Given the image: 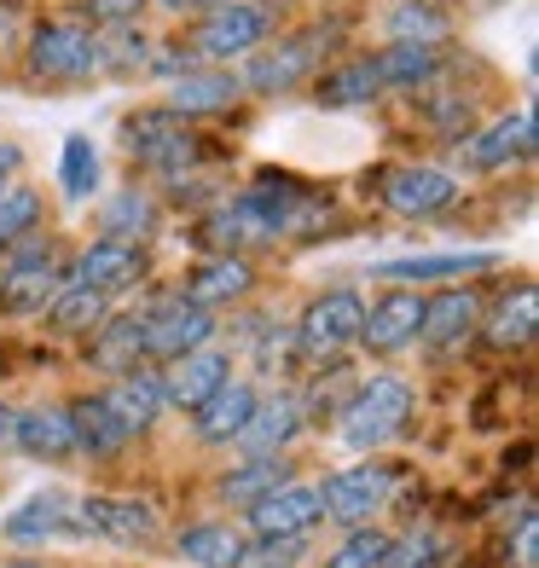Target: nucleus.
<instances>
[{"label":"nucleus","mask_w":539,"mask_h":568,"mask_svg":"<svg viewBox=\"0 0 539 568\" xmlns=\"http://www.w3.org/2000/svg\"><path fill=\"white\" fill-rule=\"evenodd\" d=\"M533 140H539V122H533V111H510V116H499L494 128H487L481 140H470L465 145V163L470 169H505V163H528L533 158Z\"/></svg>","instance_id":"obj_25"},{"label":"nucleus","mask_w":539,"mask_h":568,"mask_svg":"<svg viewBox=\"0 0 539 568\" xmlns=\"http://www.w3.org/2000/svg\"><path fill=\"white\" fill-rule=\"evenodd\" d=\"M47 320H53V331H64V337H93V331L111 320V296L93 291V284L64 278L59 296L47 302Z\"/></svg>","instance_id":"obj_30"},{"label":"nucleus","mask_w":539,"mask_h":568,"mask_svg":"<svg viewBox=\"0 0 539 568\" xmlns=\"http://www.w3.org/2000/svg\"><path fill=\"white\" fill-rule=\"evenodd\" d=\"M400 481H406V464L359 458V464H348V470H337V476H325V481H319V505H325L330 523L366 528V523H377V516L395 505Z\"/></svg>","instance_id":"obj_2"},{"label":"nucleus","mask_w":539,"mask_h":568,"mask_svg":"<svg viewBox=\"0 0 539 568\" xmlns=\"http://www.w3.org/2000/svg\"><path fill=\"white\" fill-rule=\"evenodd\" d=\"M510 557H517V568H539V516L533 505L517 510V534H510Z\"/></svg>","instance_id":"obj_42"},{"label":"nucleus","mask_w":539,"mask_h":568,"mask_svg":"<svg viewBox=\"0 0 539 568\" xmlns=\"http://www.w3.org/2000/svg\"><path fill=\"white\" fill-rule=\"evenodd\" d=\"M99 59H105V70H145L151 41L134 36V23H128V30H99Z\"/></svg>","instance_id":"obj_41"},{"label":"nucleus","mask_w":539,"mask_h":568,"mask_svg":"<svg viewBox=\"0 0 539 568\" xmlns=\"http://www.w3.org/2000/svg\"><path fill=\"white\" fill-rule=\"evenodd\" d=\"M140 337H145V366H169V359L192 354V348H210V337H215V314L192 307L186 296H169L163 307L140 314Z\"/></svg>","instance_id":"obj_6"},{"label":"nucleus","mask_w":539,"mask_h":568,"mask_svg":"<svg viewBox=\"0 0 539 568\" xmlns=\"http://www.w3.org/2000/svg\"><path fill=\"white\" fill-rule=\"evenodd\" d=\"M499 250H435V255H389L377 262V284H400V291H424V284H465L476 273H494Z\"/></svg>","instance_id":"obj_8"},{"label":"nucleus","mask_w":539,"mask_h":568,"mask_svg":"<svg viewBox=\"0 0 539 568\" xmlns=\"http://www.w3.org/2000/svg\"><path fill=\"white\" fill-rule=\"evenodd\" d=\"M255 291V267L250 255H210L192 278H186V296L192 307H203V314H221V307H238L244 296Z\"/></svg>","instance_id":"obj_21"},{"label":"nucleus","mask_w":539,"mask_h":568,"mask_svg":"<svg viewBox=\"0 0 539 568\" xmlns=\"http://www.w3.org/2000/svg\"><path fill=\"white\" fill-rule=\"evenodd\" d=\"M418 325H424V291H400L389 284L377 302H366V320H359V348L366 354H406L418 348Z\"/></svg>","instance_id":"obj_11"},{"label":"nucleus","mask_w":539,"mask_h":568,"mask_svg":"<svg viewBox=\"0 0 539 568\" xmlns=\"http://www.w3.org/2000/svg\"><path fill=\"white\" fill-rule=\"evenodd\" d=\"M413 406H418V395L400 372L359 377L343 400V412H337V442L359 458H377L406 424H413Z\"/></svg>","instance_id":"obj_1"},{"label":"nucleus","mask_w":539,"mask_h":568,"mask_svg":"<svg viewBox=\"0 0 539 568\" xmlns=\"http://www.w3.org/2000/svg\"><path fill=\"white\" fill-rule=\"evenodd\" d=\"M377 64V82L383 88H429L441 75V47H406V41H389V53L372 59Z\"/></svg>","instance_id":"obj_33"},{"label":"nucleus","mask_w":539,"mask_h":568,"mask_svg":"<svg viewBox=\"0 0 539 568\" xmlns=\"http://www.w3.org/2000/svg\"><path fill=\"white\" fill-rule=\"evenodd\" d=\"M238 546H244V528H233V523H186L174 534V551L192 568H233Z\"/></svg>","instance_id":"obj_31"},{"label":"nucleus","mask_w":539,"mask_h":568,"mask_svg":"<svg viewBox=\"0 0 539 568\" xmlns=\"http://www.w3.org/2000/svg\"><path fill=\"white\" fill-rule=\"evenodd\" d=\"M325 53V36H285V41H267L262 53H250L238 70V88L244 93H291L302 88L307 75L319 70Z\"/></svg>","instance_id":"obj_7"},{"label":"nucleus","mask_w":539,"mask_h":568,"mask_svg":"<svg viewBox=\"0 0 539 568\" xmlns=\"http://www.w3.org/2000/svg\"><path fill=\"white\" fill-rule=\"evenodd\" d=\"M476 7H499V0H476Z\"/></svg>","instance_id":"obj_48"},{"label":"nucleus","mask_w":539,"mask_h":568,"mask_svg":"<svg viewBox=\"0 0 539 568\" xmlns=\"http://www.w3.org/2000/svg\"><path fill=\"white\" fill-rule=\"evenodd\" d=\"M314 93H319V105H330V111H354V105H372V99L383 93V82H377L372 59H354V64L325 70Z\"/></svg>","instance_id":"obj_32"},{"label":"nucleus","mask_w":539,"mask_h":568,"mask_svg":"<svg viewBox=\"0 0 539 568\" xmlns=\"http://www.w3.org/2000/svg\"><path fill=\"white\" fill-rule=\"evenodd\" d=\"M447 562V534L441 528H406L389 539L383 568H441Z\"/></svg>","instance_id":"obj_37"},{"label":"nucleus","mask_w":539,"mask_h":568,"mask_svg":"<svg viewBox=\"0 0 539 568\" xmlns=\"http://www.w3.org/2000/svg\"><path fill=\"white\" fill-rule=\"evenodd\" d=\"M30 70L53 75V82H75V75H99L105 59H99V36L82 30V23H41L30 36Z\"/></svg>","instance_id":"obj_13"},{"label":"nucleus","mask_w":539,"mask_h":568,"mask_svg":"<svg viewBox=\"0 0 539 568\" xmlns=\"http://www.w3.org/2000/svg\"><path fill=\"white\" fill-rule=\"evenodd\" d=\"M122 145L134 151L140 163L151 169H163V174H180V169H192L197 158V140L180 128V116L169 111H145V116H128L122 122Z\"/></svg>","instance_id":"obj_16"},{"label":"nucleus","mask_w":539,"mask_h":568,"mask_svg":"<svg viewBox=\"0 0 539 568\" xmlns=\"http://www.w3.org/2000/svg\"><path fill=\"white\" fill-rule=\"evenodd\" d=\"M255 400H262V383H250V377L221 383V389L203 400V406H192V435H197V447H233L238 429L250 424Z\"/></svg>","instance_id":"obj_17"},{"label":"nucleus","mask_w":539,"mask_h":568,"mask_svg":"<svg viewBox=\"0 0 539 568\" xmlns=\"http://www.w3.org/2000/svg\"><path fill=\"white\" fill-rule=\"evenodd\" d=\"M18 453L35 458V464H70V458H75L70 406H64V400L18 406Z\"/></svg>","instance_id":"obj_20"},{"label":"nucleus","mask_w":539,"mask_h":568,"mask_svg":"<svg viewBox=\"0 0 539 568\" xmlns=\"http://www.w3.org/2000/svg\"><path fill=\"white\" fill-rule=\"evenodd\" d=\"M59 255H47V262H18L0 273V314L7 320H30V314H47V302L59 296Z\"/></svg>","instance_id":"obj_24"},{"label":"nucleus","mask_w":539,"mask_h":568,"mask_svg":"<svg viewBox=\"0 0 539 568\" xmlns=\"http://www.w3.org/2000/svg\"><path fill=\"white\" fill-rule=\"evenodd\" d=\"M244 523L255 539H307L325 523V505H319V481H302L291 476L285 487H273L267 499H255L244 510Z\"/></svg>","instance_id":"obj_9"},{"label":"nucleus","mask_w":539,"mask_h":568,"mask_svg":"<svg viewBox=\"0 0 539 568\" xmlns=\"http://www.w3.org/2000/svg\"><path fill=\"white\" fill-rule=\"evenodd\" d=\"M359 320H366V302L337 284V291H319L302 307L291 343L302 348V359H314V366H337L348 348H359Z\"/></svg>","instance_id":"obj_3"},{"label":"nucleus","mask_w":539,"mask_h":568,"mask_svg":"<svg viewBox=\"0 0 539 568\" xmlns=\"http://www.w3.org/2000/svg\"><path fill=\"white\" fill-rule=\"evenodd\" d=\"M30 232H41V192L7 186V192H0V250L23 244Z\"/></svg>","instance_id":"obj_38"},{"label":"nucleus","mask_w":539,"mask_h":568,"mask_svg":"<svg viewBox=\"0 0 539 568\" xmlns=\"http://www.w3.org/2000/svg\"><path fill=\"white\" fill-rule=\"evenodd\" d=\"M452 197H458V180L429 163H400L383 180V210H395L400 221H429V215L452 210Z\"/></svg>","instance_id":"obj_15"},{"label":"nucleus","mask_w":539,"mask_h":568,"mask_svg":"<svg viewBox=\"0 0 539 568\" xmlns=\"http://www.w3.org/2000/svg\"><path fill=\"white\" fill-rule=\"evenodd\" d=\"M0 568H53V562H41V557H12V562H0Z\"/></svg>","instance_id":"obj_47"},{"label":"nucleus","mask_w":539,"mask_h":568,"mask_svg":"<svg viewBox=\"0 0 539 568\" xmlns=\"http://www.w3.org/2000/svg\"><path fill=\"white\" fill-rule=\"evenodd\" d=\"M533 331H539L533 284H517L510 296H499V302H494V314H481V337H487V348H499V354L528 348V343H533Z\"/></svg>","instance_id":"obj_29"},{"label":"nucleus","mask_w":539,"mask_h":568,"mask_svg":"<svg viewBox=\"0 0 539 568\" xmlns=\"http://www.w3.org/2000/svg\"><path fill=\"white\" fill-rule=\"evenodd\" d=\"M238 75L233 70H186L174 75L169 88V116H215V111H233L238 105Z\"/></svg>","instance_id":"obj_27"},{"label":"nucleus","mask_w":539,"mask_h":568,"mask_svg":"<svg viewBox=\"0 0 539 568\" xmlns=\"http://www.w3.org/2000/svg\"><path fill=\"white\" fill-rule=\"evenodd\" d=\"M273 41V7L267 0H226L210 18L197 23V59H215V64H233L250 59Z\"/></svg>","instance_id":"obj_4"},{"label":"nucleus","mask_w":539,"mask_h":568,"mask_svg":"<svg viewBox=\"0 0 539 568\" xmlns=\"http://www.w3.org/2000/svg\"><path fill=\"white\" fill-rule=\"evenodd\" d=\"M389 528H377V523H366V528H348L337 546H330L325 557H319V568H383V557H389Z\"/></svg>","instance_id":"obj_35"},{"label":"nucleus","mask_w":539,"mask_h":568,"mask_svg":"<svg viewBox=\"0 0 539 568\" xmlns=\"http://www.w3.org/2000/svg\"><path fill=\"white\" fill-rule=\"evenodd\" d=\"M481 314H487V302L470 291V284H447V291H435L424 296V325H418V343L429 354H452V348H465L476 331H481Z\"/></svg>","instance_id":"obj_14"},{"label":"nucleus","mask_w":539,"mask_h":568,"mask_svg":"<svg viewBox=\"0 0 539 568\" xmlns=\"http://www.w3.org/2000/svg\"><path fill=\"white\" fill-rule=\"evenodd\" d=\"M169 12H215V7H226V0H163Z\"/></svg>","instance_id":"obj_46"},{"label":"nucleus","mask_w":539,"mask_h":568,"mask_svg":"<svg viewBox=\"0 0 539 568\" xmlns=\"http://www.w3.org/2000/svg\"><path fill=\"white\" fill-rule=\"evenodd\" d=\"M302 424H307V412H302V395L296 389H262V400H255V412H250V424L238 429L233 453L238 458H285L291 442L302 435Z\"/></svg>","instance_id":"obj_10"},{"label":"nucleus","mask_w":539,"mask_h":568,"mask_svg":"<svg viewBox=\"0 0 539 568\" xmlns=\"http://www.w3.org/2000/svg\"><path fill=\"white\" fill-rule=\"evenodd\" d=\"M296 470H291V458H238L233 470H226L221 481H215V499L226 505V510H250L255 499H267L273 487H285Z\"/></svg>","instance_id":"obj_28"},{"label":"nucleus","mask_w":539,"mask_h":568,"mask_svg":"<svg viewBox=\"0 0 539 568\" xmlns=\"http://www.w3.org/2000/svg\"><path fill=\"white\" fill-rule=\"evenodd\" d=\"M59 180H64V197H75V203L99 192V151H93L88 134H70V140H64V169H59Z\"/></svg>","instance_id":"obj_39"},{"label":"nucleus","mask_w":539,"mask_h":568,"mask_svg":"<svg viewBox=\"0 0 539 568\" xmlns=\"http://www.w3.org/2000/svg\"><path fill=\"white\" fill-rule=\"evenodd\" d=\"M12 453H18V406L0 400V458H12Z\"/></svg>","instance_id":"obj_44"},{"label":"nucleus","mask_w":539,"mask_h":568,"mask_svg":"<svg viewBox=\"0 0 539 568\" xmlns=\"http://www.w3.org/2000/svg\"><path fill=\"white\" fill-rule=\"evenodd\" d=\"M302 557H307V539H255V534H244L233 568H296Z\"/></svg>","instance_id":"obj_40"},{"label":"nucleus","mask_w":539,"mask_h":568,"mask_svg":"<svg viewBox=\"0 0 539 568\" xmlns=\"http://www.w3.org/2000/svg\"><path fill=\"white\" fill-rule=\"evenodd\" d=\"M18 174V145L12 140H0V192H7V180Z\"/></svg>","instance_id":"obj_45"},{"label":"nucleus","mask_w":539,"mask_h":568,"mask_svg":"<svg viewBox=\"0 0 539 568\" xmlns=\"http://www.w3.org/2000/svg\"><path fill=\"white\" fill-rule=\"evenodd\" d=\"M389 36L406 41V47H441L447 12L435 7V0H400V7L389 12Z\"/></svg>","instance_id":"obj_36"},{"label":"nucleus","mask_w":539,"mask_h":568,"mask_svg":"<svg viewBox=\"0 0 539 568\" xmlns=\"http://www.w3.org/2000/svg\"><path fill=\"white\" fill-rule=\"evenodd\" d=\"M105 395V406L116 412V418L128 424V435H145V429H157V418L169 412V395H163V372L157 366H140V372H128L116 377L111 389H99Z\"/></svg>","instance_id":"obj_23"},{"label":"nucleus","mask_w":539,"mask_h":568,"mask_svg":"<svg viewBox=\"0 0 539 568\" xmlns=\"http://www.w3.org/2000/svg\"><path fill=\"white\" fill-rule=\"evenodd\" d=\"M88 366L99 377H128L145 366V337H140V314H111L105 325L88 337Z\"/></svg>","instance_id":"obj_26"},{"label":"nucleus","mask_w":539,"mask_h":568,"mask_svg":"<svg viewBox=\"0 0 539 568\" xmlns=\"http://www.w3.org/2000/svg\"><path fill=\"white\" fill-rule=\"evenodd\" d=\"M163 372V395H169V406H203L221 383H233V354L226 348H192V354H180V359H169V366H157Z\"/></svg>","instance_id":"obj_18"},{"label":"nucleus","mask_w":539,"mask_h":568,"mask_svg":"<svg viewBox=\"0 0 539 568\" xmlns=\"http://www.w3.org/2000/svg\"><path fill=\"white\" fill-rule=\"evenodd\" d=\"M157 232V203L145 192H116L99 215V239H122V244H151Z\"/></svg>","instance_id":"obj_34"},{"label":"nucleus","mask_w":539,"mask_h":568,"mask_svg":"<svg viewBox=\"0 0 539 568\" xmlns=\"http://www.w3.org/2000/svg\"><path fill=\"white\" fill-rule=\"evenodd\" d=\"M88 12L99 30H128V23L140 18V0H88Z\"/></svg>","instance_id":"obj_43"},{"label":"nucleus","mask_w":539,"mask_h":568,"mask_svg":"<svg viewBox=\"0 0 539 568\" xmlns=\"http://www.w3.org/2000/svg\"><path fill=\"white\" fill-rule=\"evenodd\" d=\"M163 534V510L151 499H75V539H111V546H151Z\"/></svg>","instance_id":"obj_5"},{"label":"nucleus","mask_w":539,"mask_h":568,"mask_svg":"<svg viewBox=\"0 0 539 568\" xmlns=\"http://www.w3.org/2000/svg\"><path fill=\"white\" fill-rule=\"evenodd\" d=\"M145 267H151V255H145V244H122V239H93L82 255L70 262V278L75 284H93V291H128L134 278H145Z\"/></svg>","instance_id":"obj_19"},{"label":"nucleus","mask_w":539,"mask_h":568,"mask_svg":"<svg viewBox=\"0 0 539 568\" xmlns=\"http://www.w3.org/2000/svg\"><path fill=\"white\" fill-rule=\"evenodd\" d=\"M70 429H75V458H93V464H111L128 453V424L105 406V395H82L70 400Z\"/></svg>","instance_id":"obj_22"},{"label":"nucleus","mask_w":539,"mask_h":568,"mask_svg":"<svg viewBox=\"0 0 539 568\" xmlns=\"http://www.w3.org/2000/svg\"><path fill=\"white\" fill-rule=\"evenodd\" d=\"M0 539L18 546V551H35V546H47V539H75V494H64V487L30 494L23 505H12L7 516H0Z\"/></svg>","instance_id":"obj_12"}]
</instances>
